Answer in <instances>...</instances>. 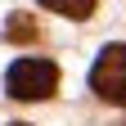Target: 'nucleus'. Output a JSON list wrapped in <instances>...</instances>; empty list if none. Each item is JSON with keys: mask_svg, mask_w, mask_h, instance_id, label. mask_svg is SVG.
I'll return each instance as SVG.
<instances>
[{"mask_svg": "<svg viewBox=\"0 0 126 126\" xmlns=\"http://www.w3.org/2000/svg\"><path fill=\"white\" fill-rule=\"evenodd\" d=\"M45 9H54V14H63V18H90L94 14V0H41Z\"/></svg>", "mask_w": 126, "mask_h": 126, "instance_id": "nucleus-4", "label": "nucleus"}, {"mask_svg": "<svg viewBox=\"0 0 126 126\" xmlns=\"http://www.w3.org/2000/svg\"><path fill=\"white\" fill-rule=\"evenodd\" d=\"M5 41H14V45L36 41V18H32V14H9V23H5Z\"/></svg>", "mask_w": 126, "mask_h": 126, "instance_id": "nucleus-3", "label": "nucleus"}, {"mask_svg": "<svg viewBox=\"0 0 126 126\" xmlns=\"http://www.w3.org/2000/svg\"><path fill=\"white\" fill-rule=\"evenodd\" d=\"M90 90L99 99L126 108V45H108L90 68Z\"/></svg>", "mask_w": 126, "mask_h": 126, "instance_id": "nucleus-2", "label": "nucleus"}, {"mask_svg": "<svg viewBox=\"0 0 126 126\" xmlns=\"http://www.w3.org/2000/svg\"><path fill=\"white\" fill-rule=\"evenodd\" d=\"M14 126H27V122H14Z\"/></svg>", "mask_w": 126, "mask_h": 126, "instance_id": "nucleus-5", "label": "nucleus"}, {"mask_svg": "<svg viewBox=\"0 0 126 126\" xmlns=\"http://www.w3.org/2000/svg\"><path fill=\"white\" fill-rule=\"evenodd\" d=\"M5 90L14 94V99H50V94L59 90V68L50 59H18L9 68V77H5Z\"/></svg>", "mask_w": 126, "mask_h": 126, "instance_id": "nucleus-1", "label": "nucleus"}]
</instances>
